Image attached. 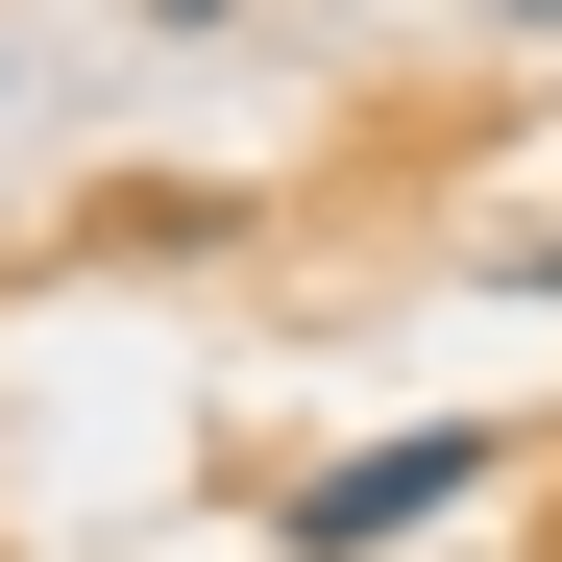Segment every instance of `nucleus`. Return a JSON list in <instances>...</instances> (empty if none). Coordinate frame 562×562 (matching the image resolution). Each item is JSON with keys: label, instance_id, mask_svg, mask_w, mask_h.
Listing matches in <instances>:
<instances>
[{"label": "nucleus", "instance_id": "obj_1", "mask_svg": "<svg viewBox=\"0 0 562 562\" xmlns=\"http://www.w3.org/2000/svg\"><path fill=\"white\" fill-rule=\"evenodd\" d=\"M514 464V416H392V440H342V464H294V562H392V538H440L464 490Z\"/></svg>", "mask_w": 562, "mask_h": 562}, {"label": "nucleus", "instance_id": "obj_2", "mask_svg": "<svg viewBox=\"0 0 562 562\" xmlns=\"http://www.w3.org/2000/svg\"><path fill=\"white\" fill-rule=\"evenodd\" d=\"M490 294H538V318H562V221H538V245H490Z\"/></svg>", "mask_w": 562, "mask_h": 562}, {"label": "nucleus", "instance_id": "obj_3", "mask_svg": "<svg viewBox=\"0 0 562 562\" xmlns=\"http://www.w3.org/2000/svg\"><path fill=\"white\" fill-rule=\"evenodd\" d=\"M147 25H245V0H147Z\"/></svg>", "mask_w": 562, "mask_h": 562}, {"label": "nucleus", "instance_id": "obj_4", "mask_svg": "<svg viewBox=\"0 0 562 562\" xmlns=\"http://www.w3.org/2000/svg\"><path fill=\"white\" fill-rule=\"evenodd\" d=\"M490 25H562V0H490Z\"/></svg>", "mask_w": 562, "mask_h": 562}]
</instances>
